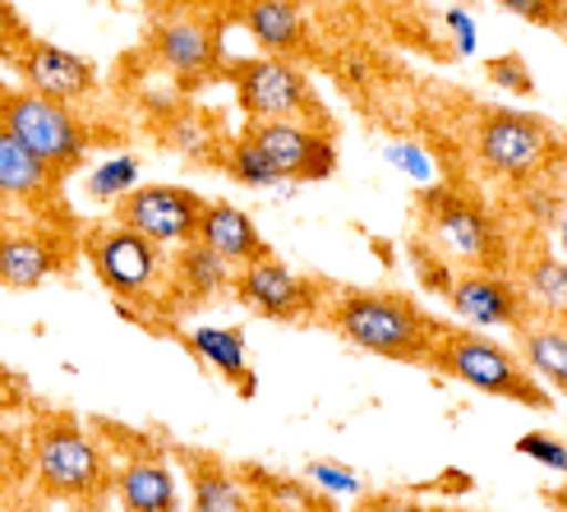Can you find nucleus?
<instances>
[{
  "label": "nucleus",
  "mask_w": 567,
  "mask_h": 512,
  "mask_svg": "<svg viewBox=\"0 0 567 512\" xmlns=\"http://www.w3.org/2000/svg\"><path fill=\"white\" fill-rule=\"evenodd\" d=\"M198 240L208 249H217L226 264H259V259H272V245L264 240V232L254 226L249 213H240L236 204L226 198H208V213H204V226H198Z\"/></svg>",
  "instance_id": "nucleus-18"
},
{
  "label": "nucleus",
  "mask_w": 567,
  "mask_h": 512,
  "mask_svg": "<svg viewBox=\"0 0 567 512\" xmlns=\"http://www.w3.org/2000/svg\"><path fill=\"white\" fill-rule=\"evenodd\" d=\"M74 240L55 222H10L6 240H0V281L10 291H38L42 281H51L70 264Z\"/></svg>",
  "instance_id": "nucleus-12"
},
{
  "label": "nucleus",
  "mask_w": 567,
  "mask_h": 512,
  "mask_svg": "<svg viewBox=\"0 0 567 512\" xmlns=\"http://www.w3.org/2000/svg\"><path fill=\"white\" fill-rule=\"evenodd\" d=\"M498 6H503L507 14H517L522 23H535V28H554V23H563L567 0H498Z\"/></svg>",
  "instance_id": "nucleus-31"
},
{
  "label": "nucleus",
  "mask_w": 567,
  "mask_h": 512,
  "mask_svg": "<svg viewBox=\"0 0 567 512\" xmlns=\"http://www.w3.org/2000/svg\"><path fill=\"white\" fill-rule=\"evenodd\" d=\"M130 190H138V157H111L89 176V198L97 204H116Z\"/></svg>",
  "instance_id": "nucleus-28"
},
{
  "label": "nucleus",
  "mask_w": 567,
  "mask_h": 512,
  "mask_svg": "<svg viewBox=\"0 0 567 512\" xmlns=\"http://www.w3.org/2000/svg\"><path fill=\"white\" fill-rule=\"evenodd\" d=\"M415 208H420V236L443 264H457L462 273L466 268L507 273L517 264L503 240V226L475 194L452 185H424L415 194Z\"/></svg>",
  "instance_id": "nucleus-2"
},
{
  "label": "nucleus",
  "mask_w": 567,
  "mask_h": 512,
  "mask_svg": "<svg viewBox=\"0 0 567 512\" xmlns=\"http://www.w3.org/2000/svg\"><path fill=\"white\" fill-rule=\"evenodd\" d=\"M522 360L530 365V375L540 379L549 392L567 397V324H554V319H535L526 324L522 332Z\"/></svg>",
  "instance_id": "nucleus-24"
},
{
  "label": "nucleus",
  "mask_w": 567,
  "mask_h": 512,
  "mask_svg": "<svg viewBox=\"0 0 567 512\" xmlns=\"http://www.w3.org/2000/svg\"><path fill=\"white\" fill-rule=\"evenodd\" d=\"M245 485L254 494L259 512H337L323 490H315V480H296V475H277L264 467H245Z\"/></svg>",
  "instance_id": "nucleus-22"
},
{
  "label": "nucleus",
  "mask_w": 567,
  "mask_h": 512,
  "mask_svg": "<svg viewBox=\"0 0 567 512\" xmlns=\"http://www.w3.org/2000/svg\"><path fill=\"white\" fill-rule=\"evenodd\" d=\"M79 249L121 309H134V305L157 309L166 300L172 259H166V245H157L153 236L134 232L125 222H97L79 236Z\"/></svg>",
  "instance_id": "nucleus-3"
},
{
  "label": "nucleus",
  "mask_w": 567,
  "mask_h": 512,
  "mask_svg": "<svg viewBox=\"0 0 567 512\" xmlns=\"http://www.w3.org/2000/svg\"><path fill=\"white\" fill-rule=\"evenodd\" d=\"M545 503H549V508H558V512H567V485L549 490V494H545Z\"/></svg>",
  "instance_id": "nucleus-36"
},
{
  "label": "nucleus",
  "mask_w": 567,
  "mask_h": 512,
  "mask_svg": "<svg viewBox=\"0 0 567 512\" xmlns=\"http://www.w3.org/2000/svg\"><path fill=\"white\" fill-rule=\"evenodd\" d=\"M185 462H189L194 512H259L240 471H231L217 458H204V452H194V458H185Z\"/></svg>",
  "instance_id": "nucleus-21"
},
{
  "label": "nucleus",
  "mask_w": 567,
  "mask_h": 512,
  "mask_svg": "<svg viewBox=\"0 0 567 512\" xmlns=\"http://www.w3.org/2000/svg\"><path fill=\"white\" fill-rule=\"evenodd\" d=\"M522 204H526V213L540 222V226H554L558 222V208H563V194L540 181V185H526L522 190Z\"/></svg>",
  "instance_id": "nucleus-33"
},
{
  "label": "nucleus",
  "mask_w": 567,
  "mask_h": 512,
  "mask_svg": "<svg viewBox=\"0 0 567 512\" xmlns=\"http://www.w3.org/2000/svg\"><path fill=\"white\" fill-rule=\"evenodd\" d=\"M221 166H226V176L231 181H240V185H254V190H264V185H277L281 176H277V166L249 144V139L240 134L236 144H231V153L221 157Z\"/></svg>",
  "instance_id": "nucleus-27"
},
{
  "label": "nucleus",
  "mask_w": 567,
  "mask_h": 512,
  "mask_svg": "<svg viewBox=\"0 0 567 512\" xmlns=\"http://www.w3.org/2000/svg\"><path fill=\"white\" fill-rule=\"evenodd\" d=\"M355 512H443V508H424L406 494H364Z\"/></svg>",
  "instance_id": "nucleus-34"
},
{
  "label": "nucleus",
  "mask_w": 567,
  "mask_h": 512,
  "mask_svg": "<svg viewBox=\"0 0 567 512\" xmlns=\"http://www.w3.org/2000/svg\"><path fill=\"white\" fill-rule=\"evenodd\" d=\"M236 264H226L204 240H189L172 254V281H166V305H198L217 291H231Z\"/></svg>",
  "instance_id": "nucleus-17"
},
{
  "label": "nucleus",
  "mask_w": 567,
  "mask_h": 512,
  "mask_svg": "<svg viewBox=\"0 0 567 512\" xmlns=\"http://www.w3.org/2000/svg\"><path fill=\"white\" fill-rule=\"evenodd\" d=\"M0 130L14 134L23 149H33L61 176H70L89 153V125L74 116V106L28 89V83L0 93Z\"/></svg>",
  "instance_id": "nucleus-7"
},
{
  "label": "nucleus",
  "mask_w": 567,
  "mask_h": 512,
  "mask_svg": "<svg viewBox=\"0 0 567 512\" xmlns=\"http://www.w3.org/2000/svg\"><path fill=\"white\" fill-rule=\"evenodd\" d=\"M189 347L198 351V360H208V369L231 383L240 397H254V369H249V356H245V332L240 328H194L189 332Z\"/></svg>",
  "instance_id": "nucleus-23"
},
{
  "label": "nucleus",
  "mask_w": 567,
  "mask_h": 512,
  "mask_svg": "<svg viewBox=\"0 0 567 512\" xmlns=\"http://www.w3.org/2000/svg\"><path fill=\"white\" fill-rule=\"evenodd\" d=\"M447 28H452V38H457V51L471 55V51H475V23H471V14H466L462 6L447 10Z\"/></svg>",
  "instance_id": "nucleus-35"
},
{
  "label": "nucleus",
  "mask_w": 567,
  "mask_h": 512,
  "mask_svg": "<svg viewBox=\"0 0 567 512\" xmlns=\"http://www.w3.org/2000/svg\"><path fill=\"white\" fill-rule=\"evenodd\" d=\"M517 273L522 287L535 305L540 319L567 324V259L545 245H526V254H517Z\"/></svg>",
  "instance_id": "nucleus-20"
},
{
  "label": "nucleus",
  "mask_w": 567,
  "mask_h": 512,
  "mask_svg": "<svg viewBox=\"0 0 567 512\" xmlns=\"http://www.w3.org/2000/svg\"><path fill=\"white\" fill-rule=\"evenodd\" d=\"M116 499L125 512H181V480L153 452L116 467Z\"/></svg>",
  "instance_id": "nucleus-19"
},
{
  "label": "nucleus",
  "mask_w": 567,
  "mask_h": 512,
  "mask_svg": "<svg viewBox=\"0 0 567 512\" xmlns=\"http://www.w3.org/2000/svg\"><path fill=\"white\" fill-rule=\"evenodd\" d=\"M430 369H439L443 379H457L485 397H503V402H522L530 411H549L554 392L530 375V365L498 347L494 337H480L471 328H447L439 337V347L430 356Z\"/></svg>",
  "instance_id": "nucleus-4"
},
{
  "label": "nucleus",
  "mask_w": 567,
  "mask_h": 512,
  "mask_svg": "<svg viewBox=\"0 0 567 512\" xmlns=\"http://www.w3.org/2000/svg\"><path fill=\"white\" fill-rule=\"evenodd\" d=\"M153 51H157V61L172 70L181 83H204V79H213L217 70H226L217 28L204 23V19H194V14L162 19V23L153 28Z\"/></svg>",
  "instance_id": "nucleus-15"
},
{
  "label": "nucleus",
  "mask_w": 567,
  "mask_h": 512,
  "mask_svg": "<svg viewBox=\"0 0 567 512\" xmlns=\"http://www.w3.org/2000/svg\"><path fill=\"white\" fill-rule=\"evenodd\" d=\"M231 296L249 315L272 319V324H315V319H323V305H328L315 277L291 273L281 259H259V264L236 268Z\"/></svg>",
  "instance_id": "nucleus-9"
},
{
  "label": "nucleus",
  "mask_w": 567,
  "mask_h": 512,
  "mask_svg": "<svg viewBox=\"0 0 567 512\" xmlns=\"http://www.w3.org/2000/svg\"><path fill=\"white\" fill-rule=\"evenodd\" d=\"M245 28L268 55H296L305 47V19L291 0H249Z\"/></svg>",
  "instance_id": "nucleus-25"
},
{
  "label": "nucleus",
  "mask_w": 567,
  "mask_h": 512,
  "mask_svg": "<svg viewBox=\"0 0 567 512\" xmlns=\"http://www.w3.org/2000/svg\"><path fill=\"white\" fill-rule=\"evenodd\" d=\"M157 134H162V144L172 149L176 157H194V162H204L208 149H217V125L204 116V111H194V106L172 111Z\"/></svg>",
  "instance_id": "nucleus-26"
},
{
  "label": "nucleus",
  "mask_w": 567,
  "mask_h": 512,
  "mask_svg": "<svg viewBox=\"0 0 567 512\" xmlns=\"http://www.w3.org/2000/svg\"><path fill=\"white\" fill-rule=\"evenodd\" d=\"M61 171L47 166L33 149H23L14 134L0 130V190L14 208H28L38 222H51L61 213Z\"/></svg>",
  "instance_id": "nucleus-14"
},
{
  "label": "nucleus",
  "mask_w": 567,
  "mask_h": 512,
  "mask_svg": "<svg viewBox=\"0 0 567 512\" xmlns=\"http://www.w3.org/2000/svg\"><path fill=\"white\" fill-rule=\"evenodd\" d=\"M204 213H208V198L185 185H138L125 198H116V222L153 236L157 245H176V249L198 240Z\"/></svg>",
  "instance_id": "nucleus-11"
},
{
  "label": "nucleus",
  "mask_w": 567,
  "mask_h": 512,
  "mask_svg": "<svg viewBox=\"0 0 567 512\" xmlns=\"http://www.w3.org/2000/svg\"><path fill=\"white\" fill-rule=\"evenodd\" d=\"M14 70L23 74L28 89H38L55 102H70V106L97 89V74L83 55L65 51V47H51L42 38H28V47L14 55Z\"/></svg>",
  "instance_id": "nucleus-16"
},
{
  "label": "nucleus",
  "mask_w": 567,
  "mask_h": 512,
  "mask_svg": "<svg viewBox=\"0 0 567 512\" xmlns=\"http://www.w3.org/2000/svg\"><path fill=\"white\" fill-rule=\"evenodd\" d=\"M226 79L236 89V102L249 121H309L328 125L319 98L309 93V79L287 61V55H249V61H231Z\"/></svg>",
  "instance_id": "nucleus-8"
},
{
  "label": "nucleus",
  "mask_w": 567,
  "mask_h": 512,
  "mask_svg": "<svg viewBox=\"0 0 567 512\" xmlns=\"http://www.w3.org/2000/svg\"><path fill=\"white\" fill-rule=\"evenodd\" d=\"M33 462L42 490L55 499H74V503H93L106 490H116V475L106 471L97 439L83 430L74 416H47L38 424V443H33Z\"/></svg>",
  "instance_id": "nucleus-6"
},
{
  "label": "nucleus",
  "mask_w": 567,
  "mask_h": 512,
  "mask_svg": "<svg viewBox=\"0 0 567 512\" xmlns=\"http://www.w3.org/2000/svg\"><path fill=\"white\" fill-rule=\"evenodd\" d=\"M485 74L498 83V89H513V93H522V98H530V93H535L530 65L522 61L517 51H507V55H489V61H485Z\"/></svg>",
  "instance_id": "nucleus-30"
},
{
  "label": "nucleus",
  "mask_w": 567,
  "mask_h": 512,
  "mask_svg": "<svg viewBox=\"0 0 567 512\" xmlns=\"http://www.w3.org/2000/svg\"><path fill=\"white\" fill-rule=\"evenodd\" d=\"M323 324L342 341H351V347L396 365H430L439 337L447 332L406 291H374V287L332 291L323 305Z\"/></svg>",
  "instance_id": "nucleus-1"
},
{
  "label": "nucleus",
  "mask_w": 567,
  "mask_h": 512,
  "mask_svg": "<svg viewBox=\"0 0 567 512\" xmlns=\"http://www.w3.org/2000/svg\"><path fill=\"white\" fill-rule=\"evenodd\" d=\"M558 240H563V259H567V222L558 226Z\"/></svg>",
  "instance_id": "nucleus-37"
},
{
  "label": "nucleus",
  "mask_w": 567,
  "mask_h": 512,
  "mask_svg": "<svg viewBox=\"0 0 567 512\" xmlns=\"http://www.w3.org/2000/svg\"><path fill=\"white\" fill-rule=\"evenodd\" d=\"M517 452H522V458H530V462L549 467V471H558V475H567V443H563L558 434L530 430V434H522V439H517Z\"/></svg>",
  "instance_id": "nucleus-29"
},
{
  "label": "nucleus",
  "mask_w": 567,
  "mask_h": 512,
  "mask_svg": "<svg viewBox=\"0 0 567 512\" xmlns=\"http://www.w3.org/2000/svg\"><path fill=\"white\" fill-rule=\"evenodd\" d=\"M23 512H42V508H23Z\"/></svg>",
  "instance_id": "nucleus-38"
},
{
  "label": "nucleus",
  "mask_w": 567,
  "mask_h": 512,
  "mask_svg": "<svg viewBox=\"0 0 567 512\" xmlns=\"http://www.w3.org/2000/svg\"><path fill=\"white\" fill-rule=\"evenodd\" d=\"M245 139L259 149L281 181H300V185H319L337 171V139L328 125H309V121H249Z\"/></svg>",
  "instance_id": "nucleus-10"
},
{
  "label": "nucleus",
  "mask_w": 567,
  "mask_h": 512,
  "mask_svg": "<svg viewBox=\"0 0 567 512\" xmlns=\"http://www.w3.org/2000/svg\"><path fill=\"white\" fill-rule=\"evenodd\" d=\"M563 23H567V10H563Z\"/></svg>",
  "instance_id": "nucleus-39"
},
{
  "label": "nucleus",
  "mask_w": 567,
  "mask_h": 512,
  "mask_svg": "<svg viewBox=\"0 0 567 512\" xmlns=\"http://www.w3.org/2000/svg\"><path fill=\"white\" fill-rule=\"evenodd\" d=\"M447 305L471 328H517L522 332L526 324H535V305L526 287L507 273H480V268L457 273L447 287Z\"/></svg>",
  "instance_id": "nucleus-13"
},
{
  "label": "nucleus",
  "mask_w": 567,
  "mask_h": 512,
  "mask_svg": "<svg viewBox=\"0 0 567 512\" xmlns=\"http://www.w3.org/2000/svg\"><path fill=\"white\" fill-rule=\"evenodd\" d=\"M475 157L489 176L507 185H540L549 171L558 166L563 149L554 130L530 116V111H507V106H485V116L475 125Z\"/></svg>",
  "instance_id": "nucleus-5"
},
{
  "label": "nucleus",
  "mask_w": 567,
  "mask_h": 512,
  "mask_svg": "<svg viewBox=\"0 0 567 512\" xmlns=\"http://www.w3.org/2000/svg\"><path fill=\"white\" fill-rule=\"evenodd\" d=\"M309 480H315L319 490H328V494H364L360 475L351 467H337V462H315L309 467Z\"/></svg>",
  "instance_id": "nucleus-32"
}]
</instances>
